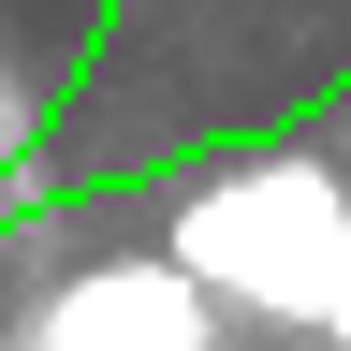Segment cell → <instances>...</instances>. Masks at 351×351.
<instances>
[{
    "label": "cell",
    "mask_w": 351,
    "mask_h": 351,
    "mask_svg": "<svg viewBox=\"0 0 351 351\" xmlns=\"http://www.w3.org/2000/svg\"><path fill=\"white\" fill-rule=\"evenodd\" d=\"M161 249L234 307V322H322L337 278H351V176L307 161V147H263V161H219L161 205Z\"/></svg>",
    "instance_id": "cell-1"
},
{
    "label": "cell",
    "mask_w": 351,
    "mask_h": 351,
    "mask_svg": "<svg viewBox=\"0 0 351 351\" xmlns=\"http://www.w3.org/2000/svg\"><path fill=\"white\" fill-rule=\"evenodd\" d=\"M29 351H234V307H219L176 249H132V263L59 278V307L29 322Z\"/></svg>",
    "instance_id": "cell-2"
},
{
    "label": "cell",
    "mask_w": 351,
    "mask_h": 351,
    "mask_svg": "<svg viewBox=\"0 0 351 351\" xmlns=\"http://www.w3.org/2000/svg\"><path fill=\"white\" fill-rule=\"evenodd\" d=\"M29 161V88H0V176Z\"/></svg>",
    "instance_id": "cell-3"
},
{
    "label": "cell",
    "mask_w": 351,
    "mask_h": 351,
    "mask_svg": "<svg viewBox=\"0 0 351 351\" xmlns=\"http://www.w3.org/2000/svg\"><path fill=\"white\" fill-rule=\"evenodd\" d=\"M322 337H337V351H351V278H337V307H322Z\"/></svg>",
    "instance_id": "cell-4"
}]
</instances>
